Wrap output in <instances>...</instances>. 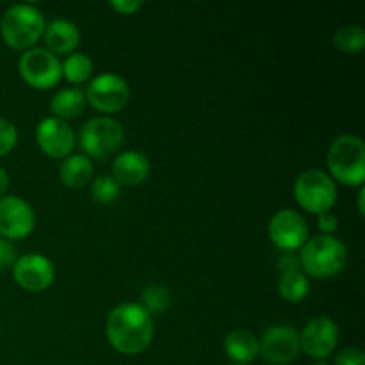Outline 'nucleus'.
<instances>
[{
  "instance_id": "obj_13",
  "label": "nucleus",
  "mask_w": 365,
  "mask_h": 365,
  "mask_svg": "<svg viewBox=\"0 0 365 365\" xmlns=\"http://www.w3.org/2000/svg\"><path fill=\"white\" fill-rule=\"evenodd\" d=\"M36 216L32 207L20 196L0 198V235L4 239H24L34 230Z\"/></svg>"
},
{
  "instance_id": "obj_18",
  "label": "nucleus",
  "mask_w": 365,
  "mask_h": 365,
  "mask_svg": "<svg viewBox=\"0 0 365 365\" xmlns=\"http://www.w3.org/2000/svg\"><path fill=\"white\" fill-rule=\"evenodd\" d=\"M59 177L61 182H63L66 187H84V185H88L93 178L91 159L86 155H81V153L70 155L68 159H64L63 164H61Z\"/></svg>"
},
{
  "instance_id": "obj_30",
  "label": "nucleus",
  "mask_w": 365,
  "mask_h": 365,
  "mask_svg": "<svg viewBox=\"0 0 365 365\" xmlns=\"http://www.w3.org/2000/svg\"><path fill=\"white\" fill-rule=\"evenodd\" d=\"M110 6H113L114 9L121 14H132V13H135V11L141 9L143 2L141 0H113V2H110Z\"/></svg>"
},
{
  "instance_id": "obj_9",
  "label": "nucleus",
  "mask_w": 365,
  "mask_h": 365,
  "mask_svg": "<svg viewBox=\"0 0 365 365\" xmlns=\"http://www.w3.org/2000/svg\"><path fill=\"white\" fill-rule=\"evenodd\" d=\"M269 237L277 248L284 252H296L309 241V225L296 210L282 209L271 217Z\"/></svg>"
},
{
  "instance_id": "obj_2",
  "label": "nucleus",
  "mask_w": 365,
  "mask_h": 365,
  "mask_svg": "<svg viewBox=\"0 0 365 365\" xmlns=\"http://www.w3.org/2000/svg\"><path fill=\"white\" fill-rule=\"evenodd\" d=\"M302 269L314 278H330L341 273L348 262L344 242L334 235H317L303 245L299 253Z\"/></svg>"
},
{
  "instance_id": "obj_32",
  "label": "nucleus",
  "mask_w": 365,
  "mask_h": 365,
  "mask_svg": "<svg viewBox=\"0 0 365 365\" xmlns=\"http://www.w3.org/2000/svg\"><path fill=\"white\" fill-rule=\"evenodd\" d=\"M364 198H365V191H364V189H360V192H359V210H360V214H362V216H364V212H365Z\"/></svg>"
},
{
  "instance_id": "obj_8",
  "label": "nucleus",
  "mask_w": 365,
  "mask_h": 365,
  "mask_svg": "<svg viewBox=\"0 0 365 365\" xmlns=\"http://www.w3.org/2000/svg\"><path fill=\"white\" fill-rule=\"evenodd\" d=\"M86 100L102 113H118L127 106L130 89L127 81L116 73H100L88 84L84 93Z\"/></svg>"
},
{
  "instance_id": "obj_15",
  "label": "nucleus",
  "mask_w": 365,
  "mask_h": 365,
  "mask_svg": "<svg viewBox=\"0 0 365 365\" xmlns=\"http://www.w3.org/2000/svg\"><path fill=\"white\" fill-rule=\"evenodd\" d=\"M150 160L141 152H123L114 159L113 178L120 185H138L148 177Z\"/></svg>"
},
{
  "instance_id": "obj_29",
  "label": "nucleus",
  "mask_w": 365,
  "mask_h": 365,
  "mask_svg": "<svg viewBox=\"0 0 365 365\" xmlns=\"http://www.w3.org/2000/svg\"><path fill=\"white\" fill-rule=\"evenodd\" d=\"M317 227L321 228L323 235H330L331 232L337 230L339 220L331 212H324L317 216Z\"/></svg>"
},
{
  "instance_id": "obj_5",
  "label": "nucleus",
  "mask_w": 365,
  "mask_h": 365,
  "mask_svg": "<svg viewBox=\"0 0 365 365\" xmlns=\"http://www.w3.org/2000/svg\"><path fill=\"white\" fill-rule=\"evenodd\" d=\"M294 196L303 209L319 216L330 212L337 202V185L324 171L307 170L296 180Z\"/></svg>"
},
{
  "instance_id": "obj_11",
  "label": "nucleus",
  "mask_w": 365,
  "mask_h": 365,
  "mask_svg": "<svg viewBox=\"0 0 365 365\" xmlns=\"http://www.w3.org/2000/svg\"><path fill=\"white\" fill-rule=\"evenodd\" d=\"M339 342V328L330 317H316L299 334V348L310 359L324 360L335 351Z\"/></svg>"
},
{
  "instance_id": "obj_31",
  "label": "nucleus",
  "mask_w": 365,
  "mask_h": 365,
  "mask_svg": "<svg viewBox=\"0 0 365 365\" xmlns=\"http://www.w3.org/2000/svg\"><path fill=\"white\" fill-rule=\"evenodd\" d=\"M7 185H9V177H7V171L4 168H0V198L4 196V192L7 191Z\"/></svg>"
},
{
  "instance_id": "obj_23",
  "label": "nucleus",
  "mask_w": 365,
  "mask_h": 365,
  "mask_svg": "<svg viewBox=\"0 0 365 365\" xmlns=\"http://www.w3.org/2000/svg\"><path fill=\"white\" fill-rule=\"evenodd\" d=\"M121 185L109 175H100L91 184V196L98 203H113L120 196Z\"/></svg>"
},
{
  "instance_id": "obj_33",
  "label": "nucleus",
  "mask_w": 365,
  "mask_h": 365,
  "mask_svg": "<svg viewBox=\"0 0 365 365\" xmlns=\"http://www.w3.org/2000/svg\"><path fill=\"white\" fill-rule=\"evenodd\" d=\"M312 365H330V364H327V362H324V360H321V362H316V364H312Z\"/></svg>"
},
{
  "instance_id": "obj_22",
  "label": "nucleus",
  "mask_w": 365,
  "mask_h": 365,
  "mask_svg": "<svg viewBox=\"0 0 365 365\" xmlns=\"http://www.w3.org/2000/svg\"><path fill=\"white\" fill-rule=\"evenodd\" d=\"M334 43L342 52H362L365 46V32L360 25H344L334 36Z\"/></svg>"
},
{
  "instance_id": "obj_19",
  "label": "nucleus",
  "mask_w": 365,
  "mask_h": 365,
  "mask_svg": "<svg viewBox=\"0 0 365 365\" xmlns=\"http://www.w3.org/2000/svg\"><path fill=\"white\" fill-rule=\"evenodd\" d=\"M86 107V96L81 89L77 88H66L57 91L52 96L50 102V109L56 114L59 120H70V118L78 116Z\"/></svg>"
},
{
  "instance_id": "obj_12",
  "label": "nucleus",
  "mask_w": 365,
  "mask_h": 365,
  "mask_svg": "<svg viewBox=\"0 0 365 365\" xmlns=\"http://www.w3.org/2000/svg\"><path fill=\"white\" fill-rule=\"evenodd\" d=\"M13 277L21 289L39 292L52 285L56 278V267L52 260L41 253H27L14 260Z\"/></svg>"
},
{
  "instance_id": "obj_24",
  "label": "nucleus",
  "mask_w": 365,
  "mask_h": 365,
  "mask_svg": "<svg viewBox=\"0 0 365 365\" xmlns=\"http://www.w3.org/2000/svg\"><path fill=\"white\" fill-rule=\"evenodd\" d=\"M168 305H170V292L166 291V287H163V285H148L145 289V292H143V307H145L150 316L160 314Z\"/></svg>"
},
{
  "instance_id": "obj_25",
  "label": "nucleus",
  "mask_w": 365,
  "mask_h": 365,
  "mask_svg": "<svg viewBox=\"0 0 365 365\" xmlns=\"http://www.w3.org/2000/svg\"><path fill=\"white\" fill-rule=\"evenodd\" d=\"M18 141V130L9 120L0 118V157L9 153Z\"/></svg>"
},
{
  "instance_id": "obj_16",
  "label": "nucleus",
  "mask_w": 365,
  "mask_h": 365,
  "mask_svg": "<svg viewBox=\"0 0 365 365\" xmlns=\"http://www.w3.org/2000/svg\"><path fill=\"white\" fill-rule=\"evenodd\" d=\"M43 34H45L46 50H50L53 56L73 52L81 41V32H78L77 25L64 18H57L45 25Z\"/></svg>"
},
{
  "instance_id": "obj_10",
  "label": "nucleus",
  "mask_w": 365,
  "mask_h": 365,
  "mask_svg": "<svg viewBox=\"0 0 365 365\" xmlns=\"http://www.w3.org/2000/svg\"><path fill=\"white\" fill-rule=\"evenodd\" d=\"M259 348L269 364L282 365L292 362L302 351L298 330L291 324H273L259 341Z\"/></svg>"
},
{
  "instance_id": "obj_26",
  "label": "nucleus",
  "mask_w": 365,
  "mask_h": 365,
  "mask_svg": "<svg viewBox=\"0 0 365 365\" xmlns=\"http://www.w3.org/2000/svg\"><path fill=\"white\" fill-rule=\"evenodd\" d=\"M335 365H365V355L359 348H346L335 359Z\"/></svg>"
},
{
  "instance_id": "obj_28",
  "label": "nucleus",
  "mask_w": 365,
  "mask_h": 365,
  "mask_svg": "<svg viewBox=\"0 0 365 365\" xmlns=\"http://www.w3.org/2000/svg\"><path fill=\"white\" fill-rule=\"evenodd\" d=\"M16 260V248L7 239L0 237V269L13 266Z\"/></svg>"
},
{
  "instance_id": "obj_6",
  "label": "nucleus",
  "mask_w": 365,
  "mask_h": 365,
  "mask_svg": "<svg viewBox=\"0 0 365 365\" xmlns=\"http://www.w3.org/2000/svg\"><path fill=\"white\" fill-rule=\"evenodd\" d=\"M123 139V125L109 116L93 118L81 130L82 150L95 159H103L116 152Z\"/></svg>"
},
{
  "instance_id": "obj_14",
  "label": "nucleus",
  "mask_w": 365,
  "mask_h": 365,
  "mask_svg": "<svg viewBox=\"0 0 365 365\" xmlns=\"http://www.w3.org/2000/svg\"><path fill=\"white\" fill-rule=\"evenodd\" d=\"M36 139L39 148L53 159L68 157L75 146V132L66 121L56 116L39 121L36 128Z\"/></svg>"
},
{
  "instance_id": "obj_7",
  "label": "nucleus",
  "mask_w": 365,
  "mask_h": 365,
  "mask_svg": "<svg viewBox=\"0 0 365 365\" xmlns=\"http://www.w3.org/2000/svg\"><path fill=\"white\" fill-rule=\"evenodd\" d=\"M18 71L29 86L36 89H48L63 77L61 63L50 50L32 46L25 50L18 61Z\"/></svg>"
},
{
  "instance_id": "obj_34",
  "label": "nucleus",
  "mask_w": 365,
  "mask_h": 365,
  "mask_svg": "<svg viewBox=\"0 0 365 365\" xmlns=\"http://www.w3.org/2000/svg\"><path fill=\"white\" fill-rule=\"evenodd\" d=\"M230 365H245V364H230Z\"/></svg>"
},
{
  "instance_id": "obj_20",
  "label": "nucleus",
  "mask_w": 365,
  "mask_h": 365,
  "mask_svg": "<svg viewBox=\"0 0 365 365\" xmlns=\"http://www.w3.org/2000/svg\"><path fill=\"white\" fill-rule=\"evenodd\" d=\"M309 280H307L305 273H302V271L282 274L280 284H278V291H280L282 298L291 303L302 302L309 294Z\"/></svg>"
},
{
  "instance_id": "obj_21",
  "label": "nucleus",
  "mask_w": 365,
  "mask_h": 365,
  "mask_svg": "<svg viewBox=\"0 0 365 365\" xmlns=\"http://www.w3.org/2000/svg\"><path fill=\"white\" fill-rule=\"evenodd\" d=\"M61 70H63V77H66L68 81L73 84H82L91 77L93 61L86 53H71L61 64Z\"/></svg>"
},
{
  "instance_id": "obj_27",
  "label": "nucleus",
  "mask_w": 365,
  "mask_h": 365,
  "mask_svg": "<svg viewBox=\"0 0 365 365\" xmlns=\"http://www.w3.org/2000/svg\"><path fill=\"white\" fill-rule=\"evenodd\" d=\"M278 269H280L282 274L296 273V271H299V269H302L299 255H296L294 252H285L284 255L278 259Z\"/></svg>"
},
{
  "instance_id": "obj_17",
  "label": "nucleus",
  "mask_w": 365,
  "mask_h": 365,
  "mask_svg": "<svg viewBox=\"0 0 365 365\" xmlns=\"http://www.w3.org/2000/svg\"><path fill=\"white\" fill-rule=\"evenodd\" d=\"M223 346L228 359L232 360V364L248 365L250 362H253L260 353L259 339L248 330L230 331V334L227 335V339H225Z\"/></svg>"
},
{
  "instance_id": "obj_1",
  "label": "nucleus",
  "mask_w": 365,
  "mask_h": 365,
  "mask_svg": "<svg viewBox=\"0 0 365 365\" xmlns=\"http://www.w3.org/2000/svg\"><path fill=\"white\" fill-rule=\"evenodd\" d=\"M106 335L116 351L123 355H138L152 344V316L139 303L118 305L107 317Z\"/></svg>"
},
{
  "instance_id": "obj_3",
  "label": "nucleus",
  "mask_w": 365,
  "mask_h": 365,
  "mask_svg": "<svg viewBox=\"0 0 365 365\" xmlns=\"http://www.w3.org/2000/svg\"><path fill=\"white\" fill-rule=\"evenodd\" d=\"M45 16L32 4H14L4 13L0 34L4 43L14 50L32 48L45 31Z\"/></svg>"
},
{
  "instance_id": "obj_4",
  "label": "nucleus",
  "mask_w": 365,
  "mask_h": 365,
  "mask_svg": "<svg viewBox=\"0 0 365 365\" xmlns=\"http://www.w3.org/2000/svg\"><path fill=\"white\" fill-rule=\"evenodd\" d=\"M328 170L344 185H360L365 178V145L359 135L335 139L328 152Z\"/></svg>"
}]
</instances>
